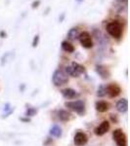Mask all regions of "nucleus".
<instances>
[{"label":"nucleus","mask_w":130,"mask_h":146,"mask_svg":"<svg viewBox=\"0 0 130 146\" xmlns=\"http://www.w3.org/2000/svg\"><path fill=\"white\" fill-rule=\"evenodd\" d=\"M38 41H39V36L38 35H35L34 41H32V47H34V48H35V47L38 45Z\"/></svg>","instance_id":"obj_21"},{"label":"nucleus","mask_w":130,"mask_h":146,"mask_svg":"<svg viewBox=\"0 0 130 146\" xmlns=\"http://www.w3.org/2000/svg\"><path fill=\"white\" fill-rule=\"evenodd\" d=\"M39 4H40V1H39V0H37V1H34V3H32L31 6H32V8L35 9V8H37V7L39 6Z\"/></svg>","instance_id":"obj_22"},{"label":"nucleus","mask_w":130,"mask_h":146,"mask_svg":"<svg viewBox=\"0 0 130 146\" xmlns=\"http://www.w3.org/2000/svg\"><path fill=\"white\" fill-rule=\"evenodd\" d=\"M21 121H23V122H29L30 119L29 118H21Z\"/></svg>","instance_id":"obj_23"},{"label":"nucleus","mask_w":130,"mask_h":146,"mask_svg":"<svg viewBox=\"0 0 130 146\" xmlns=\"http://www.w3.org/2000/svg\"><path fill=\"white\" fill-rule=\"evenodd\" d=\"M50 135L55 137H60L62 135V129L58 125H54L50 129Z\"/></svg>","instance_id":"obj_15"},{"label":"nucleus","mask_w":130,"mask_h":146,"mask_svg":"<svg viewBox=\"0 0 130 146\" xmlns=\"http://www.w3.org/2000/svg\"><path fill=\"white\" fill-rule=\"evenodd\" d=\"M107 31L108 33L113 38L119 39L121 37L122 34V25L119 22H111L107 25Z\"/></svg>","instance_id":"obj_2"},{"label":"nucleus","mask_w":130,"mask_h":146,"mask_svg":"<svg viewBox=\"0 0 130 146\" xmlns=\"http://www.w3.org/2000/svg\"><path fill=\"white\" fill-rule=\"evenodd\" d=\"M113 136L117 146H127L126 135H125V133L122 131L121 129H115L113 133Z\"/></svg>","instance_id":"obj_4"},{"label":"nucleus","mask_w":130,"mask_h":146,"mask_svg":"<svg viewBox=\"0 0 130 146\" xmlns=\"http://www.w3.org/2000/svg\"><path fill=\"white\" fill-rule=\"evenodd\" d=\"M65 72L68 76H72V77H79V74L77 73L75 70L72 68V65H68V66H66L65 67Z\"/></svg>","instance_id":"obj_17"},{"label":"nucleus","mask_w":130,"mask_h":146,"mask_svg":"<svg viewBox=\"0 0 130 146\" xmlns=\"http://www.w3.org/2000/svg\"><path fill=\"white\" fill-rule=\"evenodd\" d=\"M79 30L77 27H72L70 29V31L68 32V38L70 40H76L79 37Z\"/></svg>","instance_id":"obj_13"},{"label":"nucleus","mask_w":130,"mask_h":146,"mask_svg":"<svg viewBox=\"0 0 130 146\" xmlns=\"http://www.w3.org/2000/svg\"><path fill=\"white\" fill-rule=\"evenodd\" d=\"M109 129H110V122L104 121L94 129V133H95L96 135L101 136V135H104L105 133H107L109 131Z\"/></svg>","instance_id":"obj_7"},{"label":"nucleus","mask_w":130,"mask_h":146,"mask_svg":"<svg viewBox=\"0 0 130 146\" xmlns=\"http://www.w3.org/2000/svg\"><path fill=\"white\" fill-rule=\"evenodd\" d=\"M37 113V109L36 108H34V107H28L25 111V116L27 117H32L34 115H36Z\"/></svg>","instance_id":"obj_20"},{"label":"nucleus","mask_w":130,"mask_h":146,"mask_svg":"<svg viewBox=\"0 0 130 146\" xmlns=\"http://www.w3.org/2000/svg\"><path fill=\"white\" fill-rule=\"evenodd\" d=\"M106 91H107V95L110 98H117L121 93V89L117 84H110L106 86Z\"/></svg>","instance_id":"obj_6"},{"label":"nucleus","mask_w":130,"mask_h":146,"mask_svg":"<svg viewBox=\"0 0 130 146\" xmlns=\"http://www.w3.org/2000/svg\"><path fill=\"white\" fill-rule=\"evenodd\" d=\"M65 106L68 109L76 112L77 114L82 115L85 112V103L83 100H74V101H67L65 103Z\"/></svg>","instance_id":"obj_3"},{"label":"nucleus","mask_w":130,"mask_h":146,"mask_svg":"<svg viewBox=\"0 0 130 146\" xmlns=\"http://www.w3.org/2000/svg\"><path fill=\"white\" fill-rule=\"evenodd\" d=\"M77 2H81V1H83V0H76Z\"/></svg>","instance_id":"obj_25"},{"label":"nucleus","mask_w":130,"mask_h":146,"mask_svg":"<svg viewBox=\"0 0 130 146\" xmlns=\"http://www.w3.org/2000/svg\"><path fill=\"white\" fill-rule=\"evenodd\" d=\"M58 117L61 121L63 122H67L72 117V114L70 112H68L67 110H59L58 111Z\"/></svg>","instance_id":"obj_14"},{"label":"nucleus","mask_w":130,"mask_h":146,"mask_svg":"<svg viewBox=\"0 0 130 146\" xmlns=\"http://www.w3.org/2000/svg\"><path fill=\"white\" fill-rule=\"evenodd\" d=\"M128 109V101L126 98H121L117 102V110L120 113H124Z\"/></svg>","instance_id":"obj_11"},{"label":"nucleus","mask_w":130,"mask_h":146,"mask_svg":"<svg viewBox=\"0 0 130 146\" xmlns=\"http://www.w3.org/2000/svg\"><path fill=\"white\" fill-rule=\"evenodd\" d=\"M62 49L65 52L68 53H74V47L72 43H70L68 41H63L62 42Z\"/></svg>","instance_id":"obj_16"},{"label":"nucleus","mask_w":130,"mask_h":146,"mask_svg":"<svg viewBox=\"0 0 130 146\" xmlns=\"http://www.w3.org/2000/svg\"><path fill=\"white\" fill-rule=\"evenodd\" d=\"M52 81H53V84L55 85V86L61 87V86H64V85L68 84V76L62 69H57L56 71L53 73Z\"/></svg>","instance_id":"obj_1"},{"label":"nucleus","mask_w":130,"mask_h":146,"mask_svg":"<svg viewBox=\"0 0 130 146\" xmlns=\"http://www.w3.org/2000/svg\"><path fill=\"white\" fill-rule=\"evenodd\" d=\"M79 41H80V44L82 45V47L86 49H90L93 47V41H92V38H91V35L88 33L87 31H83L79 34V37H78Z\"/></svg>","instance_id":"obj_5"},{"label":"nucleus","mask_w":130,"mask_h":146,"mask_svg":"<svg viewBox=\"0 0 130 146\" xmlns=\"http://www.w3.org/2000/svg\"><path fill=\"white\" fill-rule=\"evenodd\" d=\"M61 93H62V96L64 98H67V100H72V98H77V96H79V94L77 93L76 91L70 88L64 89Z\"/></svg>","instance_id":"obj_9"},{"label":"nucleus","mask_w":130,"mask_h":146,"mask_svg":"<svg viewBox=\"0 0 130 146\" xmlns=\"http://www.w3.org/2000/svg\"><path fill=\"white\" fill-rule=\"evenodd\" d=\"M106 95H107L106 86L105 85H101V86L98 88V90H97V96H98L99 98H103V96H105Z\"/></svg>","instance_id":"obj_19"},{"label":"nucleus","mask_w":130,"mask_h":146,"mask_svg":"<svg viewBox=\"0 0 130 146\" xmlns=\"http://www.w3.org/2000/svg\"><path fill=\"white\" fill-rule=\"evenodd\" d=\"M117 1H119V2H125L126 0H117Z\"/></svg>","instance_id":"obj_24"},{"label":"nucleus","mask_w":130,"mask_h":146,"mask_svg":"<svg viewBox=\"0 0 130 146\" xmlns=\"http://www.w3.org/2000/svg\"><path fill=\"white\" fill-rule=\"evenodd\" d=\"M110 105H109V103L107 101H104V100H100V101H97L96 102V109L97 111L99 112H106L109 110V107Z\"/></svg>","instance_id":"obj_12"},{"label":"nucleus","mask_w":130,"mask_h":146,"mask_svg":"<svg viewBox=\"0 0 130 146\" xmlns=\"http://www.w3.org/2000/svg\"><path fill=\"white\" fill-rule=\"evenodd\" d=\"M72 68L76 71L78 74L80 75L81 73H84L85 72V67L83 66V65H81V64H79V63H77V62H72Z\"/></svg>","instance_id":"obj_18"},{"label":"nucleus","mask_w":130,"mask_h":146,"mask_svg":"<svg viewBox=\"0 0 130 146\" xmlns=\"http://www.w3.org/2000/svg\"><path fill=\"white\" fill-rule=\"evenodd\" d=\"M96 71L102 79H108L111 76V73L109 71V69L106 66H104V65H97Z\"/></svg>","instance_id":"obj_10"},{"label":"nucleus","mask_w":130,"mask_h":146,"mask_svg":"<svg viewBox=\"0 0 130 146\" xmlns=\"http://www.w3.org/2000/svg\"><path fill=\"white\" fill-rule=\"evenodd\" d=\"M74 144L76 146H83L88 142V136L82 131H78L74 135Z\"/></svg>","instance_id":"obj_8"}]
</instances>
